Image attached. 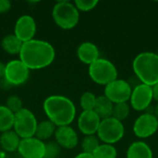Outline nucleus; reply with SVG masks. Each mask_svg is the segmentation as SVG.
I'll list each match as a JSON object with an SVG mask.
<instances>
[{"instance_id": "nucleus-1", "label": "nucleus", "mask_w": 158, "mask_h": 158, "mask_svg": "<svg viewBox=\"0 0 158 158\" xmlns=\"http://www.w3.org/2000/svg\"><path fill=\"white\" fill-rule=\"evenodd\" d=\"M19 60L31 69H42L53 63L56 57L54 46L44 40L32 39L22 44Z\"/></svg>"}, {"instance_id": "nucleus-2", "label": "nucleus", "mask_w": 158, "mask_h": 158, "mask_svg": "<svg viewBox=\"0 0 158 158\" xmlns=\"http://www.w3.org/2000/svg\"><path fill=\"white\" fill-rule=\"evenodd\" d=\"M44 111L56 127L69 126L75 119L76 107L73 102L64 95H50L43 104Z\"/></svg>"}, {"instance_id": "nucleus-3", "label": "nucleus", "mask_w": 158, "mask_h": 158, "mask_svg": "<svg viewBox=\"0 0 158 158\" xmlns=\"http://www.w3.org/2000/svg\"><path fill=\"white\" fill-rule=\"evenodd\" d=\"M132 69L141 83L153 86L158 81V54L142 52L132 62Z\"/></svg>"}, {"instance_id": "nucleus-4", "label": "nucleus", "mask_w": 158, "mask_h": 158, "mask_svg": "<svg viewBox=\"0 0 158 158\" xmlns=\"http://www.w3.org/2000/svg\"><path fill=\"white\" fill-rule=\"evenodd\" d=\"M52 17L55 23L63 30L74 28L80 20V11L74 3L69 1L57 2L52 10Z\"/></svg>"}, {"instance_id": "nucleus-5", "label": "nucleus", "mask_w": 158, "mask_h": 158, "mask_svg": "<svg viewBox=\"0 0 158 158\" xmlns=\"http://www.w3.org/2000/svg\"><path fill=\"white\" fill-rule=\"evenodd\" d=\"M89 76L93 81L106 86L118 79V69L114 63L106 58H98L89 66Z\"/></svg>"}, {"instance_id": "nucleus-6", "label": "nucleus", "mask_w": 158, "mask_h": 158, "mask_svg": "<svg viewBox=\"0 0 158 158\" xmlns=\"http://www.w3.org/2000/svg\"><path fill=\"white\" fill-rule=\"evenodd\" d=\"M96 133L99 141L103 143L113 145L124 137L125 128L121 121L111 117L101 120Z\"/></svg>"}, {"instance_id": "nucleus-7", "label": "nucleus", "mask_w": 158, "mask_h": 158, "mask_svg": "<svg viewBox=\"0 0 158 158\" xmlns=\"http://www.w3.org/2000/svg\"><path fill=\"white\" fill-rule=\"evenodd\" d=\"M37 125V118L30 109L23 107L15 114L13 131L20 139L33 137L35 135Z\"/></svg>"}, {"instance_id": "nucleus-8", "label": "nucleus", "mask_w": 158, "mask_h": 158, "mask_svg": "<svg viewBox=\"0 0 158 158\" xmlns=\"http://www.w3.org/2000/svg\"><path fill=\"white\" fill-rule=\"evenodd\" d=\"M30 77V69L19 60L13 59L5 65L4 79L11 86L25 83Z\"/></svg>"}, {"instance_id": "nucleus-9", "label": "nucleus", "mask_w": 158, "mask_h": 158, "mask_svg": "<svg viewBox=\"0 0 158 158\" xmlns=\"http://www.w3.org/2000/svg\"><path fill=\"white\" fill-rule=\"evenodd\" d=\"M132 88L131 84L125 81L117 79L105 86V96L113 104L128 103L131 95Z\"/></svg>"}, {"instance_id": "nucleus-10", "label": "nucleus", "mask_w": 158, "mask_h": 158, "mask_svg": "<svg viewBox=\"0 0 158 158\" xmlns=\"http://www.w3.org/2000/svg\"><path fill=\"white\" fill-rule=\"evenodd\" d=\"M154 100L152 86L140 83L132 88L130 98L131 106L136 111H146Z\"/></svg>"}, {"instance_id": "nucleus-11", "label": "nucleus", "mask_w": 158, "mask_h": 158, "mask_svg": "<svg viewBox=\"0 0 158 158\" xmlns=\"http://www.w3.org/2000/svg\"><path fill=\"white\" fill-rule=\"evenodd\" d=\"M158 131V119L152 113H143L135 120L133 132L140 139H146L153 136Z\"/></svg>"}, {"instance_id": "nucleus-12", "label": "nucleus", "mask_w": 158, "mask_h": 158, "mask_svg": "<svg viewBox=\"0 0 158 158\" xmlns=\"http://www.w3.org/2000/svg\"><path fill=\"white\" fill-rule=\"evenodd\" d=\"M18 152L23 158H44L45 155V143L35 136L21 139Z\"/></svg>"}, {"instance_id": "nucleus-13", "label": "nucleus", "mask_w": 158, "mask_h": 158, "mask_svg": "<svg viewBox=\"0 0 158 158\" xmlns=\"http://www.w3.org/2000/svg\"><path fill=\"white\" fill-rule=\"evenodd\" d=\"M37 31L35 19L30 15H22L19 17L14 27V34L22 42H28L34 39Z\"/></svg>"}, {"instance_id": "nucleus-14", "label": "nucleus", "mask_w": 158, "mask_h": 158, "mask_svg": "<svg viewBox=\"0 0 158 158\" xmlns=\"http://www.w3.org/2000/svg\"><path fill=\"white\" fill-rule=\"evenodd\" d=\"M101 120L94 110L82 111L78 118V128L85 136L94 135L98 131Z\"/></svg>"}, {"instance_id": "nucleus-15", "label": "nucleus", "mask_w": 158, "mask_h": 158, "mask_svg": "<svg viewBox=\"0 0 158 158\" xmlns=\"http://www.w3.org/2000/svg\"><path fill=\"white\" fill-rule=\"evenodd\" d=\"M56 143L62 148L73 149L79 143V137L76 131L70 126L56 127L55 131Z\"/></svg>"}, {"instance_id": "nucleus-16", "label": "nucleus", "mask_w": 158, "mask_h": 158, "mask_svg": "<svg viewBox=\"0 0 158 158\" xmlns=\"http://www.w3.org/2000/svg\"><path fill=\"white\" fill-rule=\"evenodd\" d=\"M77 56L81 62L90 66L98 58H100V52L96 44L92 42L81 43L77 49Z\"/></svg>"}, {"instance_id": "nucleus-17", "label": "nucleus", "mask_w": 158, "mask_h": 158, "mask_svg": "<svg viewBox=\"0 0 158 158\" xmlns=\"http://www.w3.org/2000/svg\"><path fill=\"white\" fill-rule=\"evenodd\" d=\"M20 140L13 130L2 132L0 135V147L6 153H14L18 151Z\"/></svg>"}, {"instance_id": "nucleus-18", "label": "nucleus", "mask_w": 158, "mask_h": 158, "mask_svg": "<svg viewBox=\"0 0 158 158\" xmlns=\"http://www.w3.org/2000/svg\"><path fill=\"white\" fill-rule=\"evenodd\" d=\"M127 158H153L151 147L143 141L132 143L127 150Z\"/></svg>"}, {"instance_id": "nucleus-19", "label": "nucleus", "mask_w": 158, "mask_h": 158, "mask_svg": "<svg viewBox=\"0 0 158 158\" xmlns=\"http://www.w3.org/2000/svg\"><path fill=\"white\" fill-rule=\"evenodd\" d=\"M113 107L114 104L109 99H107L105 95H100L96 97L94 111L98 115L101 119H105L112 117Z\"/></svg>"}, {"instance_id": "nucleus-20", "label": "nucleus", "mask_w": 158, "mask_h": 158, "mask_svg": "<svg viewBox=\"0 0 158 158\" xmlns=\"http://www.w3.org/2000/svg\"><path fill=\"white\" fill-rule=\"evenodd\" d=\"M22 42L14 34L6 35L1 41L2 49L9 55H19L22 46Z\"/></svg>"}, {"instance_id": "nucleus-21", "label": "nucleus", "mask_w": 158, "mask_h": 158, "mask_svg": "<svg viewBox=\"0 0 158 158\" xmlns=\"http://www.w3.org/2000/svg\"><path fill=\"white\" fill-rule=\"evenodd\" d=\"M56 130V126L53 124L50 120H43L40 123H38L34 136L37 139L44 142L55 135Z\"/></svg>"}, {"instance_id": "nucleus-22", "label": "nucleus", "mask_w": 158, "mask_h": 158, "mask_svg": "<svg viewBox=\"0 0 158 158\" xmlns=\"http://www.w3.org/2000/svg\"><path fill=\"white\" fill-rule=\"evenodd\" d=\"M15 115L6 106H0V132H5L13 129Z\"/></svg>"}, {"instance_id": "nucleus-23", "label": "nucleus", "mask_w": 158, "mask_h": 158, "mask_svg": "<svg viewBox=\"0 0 158 158\" xmlns=\"http://www.w3.org/2000/svg\"><path fill=\"white\" fill-rule=\"evenodd\" d=\"M94 158H117L118 151L112 144L102 143L93 154Z\"/></svg>"}, {"instance_id": "nucleus-24", "label": "nucleus", "mask_w": 158, "mask_h": 158, "mask_svg": "<svg viewBox=\"0 0 158 158\" xmlns=\"http://www.w3.org/2000/svg\"><path fill=\"white\" fill-rule=\"evenodd\" d=\"M131 113V107L128 103H118L114 104L112 117L119 121H123L126 119Z\"/></svg>"}, {"instance_id": "nucleus-25", "label": "nucleus", "mask_w": 158, "mask_h": 158, "mask_svg": "<svg viewBox=\"0 0 158 158\" xmlns=\"http://www.w3.org/2000/svg\"><path fill=\"white\" fill-rule=\"evenodd\" d=\"M100 145V142L98 137L95 135H88L85 136L81 142V148L82 152L86 154L93 155L96 148Z\"/></svg>"}, {"instance_id": "nucleus-26", "label": "nucleus", "mask_w": 158, "mask_h": 158, "mask_svg": "<svg viewBox=\"0 0 158 158\" xmlns=\"http://www.w3.org/2000/svg\"><path fill=\"white\" fill-rule=\"evenodd\" d=\"M96 102V96L91 92H85L80 98V105L83 111L94 110Z\"/></svg>"}, {"instance_id": "nucleus-27", "label": "nucleus", "mask_w": 158, "mask_h": 158, "mask_svg": "<svg viewBox=\"0 0 158 158\" xmlns=\"http://www.w3.org/2000/svg\"><path fill=\"white\" fill-rule=\"evenodd\" d=\"M6 106L15 115L23 108L22 100L18 95H10L6 101Z\"/></svg>"}, {"instance_id": "nucleus-28", "label": "nucleus", "mask_w": 158, "mask_h": 158, "mask_svg": "<svg viewBox=\"0 0 158 158\" xmlns=\"http://www.w3.org/2000/svg\"><path fill=\"white\" fill-rule=\"evenodd\" d=\"M74 5L79 11L88 12L93 10L98 5L97 0H76L74 1Z\"/></svg>"}, {"instance_id": "nucleus-29", "label": "nucleus", "mask_w": 158, "mask_h": 158, "mask_svg": "<svg viewBox=\"0 0 158 158\" xmlns=\"http://www.w3.org/2000/svg\"><path fill=\"white\" fill-rule=\"evenodd\" d=\"M60 153V146L56 143H45V155L44 158H56Z\"/></svg>"}, {"instance_id": "nucleus-30", "label": "nucleus", "mask_w": 158, "mask_h": 158, "mask_svg": "<svg viewBox=\"0 0 158 158\" xmlns=\"http://www.w3.org/2000/svg\"><path fill=\"white\" fill-rule=\"evenodd\" d=\"M11 6L12 4L9 0H0V14L9 11Z\"/></svg>"}, {"instance_id": "nucleus-31", "label": "nucleus", "mask_w": 158, "mask_h": 158, "mask_svg": "<svg viewBox=\"0 0 158 158\" xmlns=\"http://www.w3.org/2000/svg\"><path fill=\"white\" fill-rule=\"evenodd\" d=\"M152 90H153L154 99L158 102V81L156 83V84H154V85L152 86Z\"/></svg>"}, {"instance_id": "nucleus-32", "label": "nucleus", "mask_w": 158, "mask_h": 158, "mask_svg": "<svg viewBox=\"0 0 158 158\" xmlns=\"http://www.w3.org/2000/svg\"><path fill=\"white\" fill-rule=\"evenodd\" d=\"M74 158H94L93 155H90V154H86V153H80L78 156H76Z\"/></svg>"}, {"instance_id": "nucleus-33", "label": "nucleus", "mask_w": 158, "mask_h": 158, "mask_svg": "<svg viewBox=\"0 0 158 158\" xmlns=\"http://www.w3.org/2000/svg\"><path fill=\"white\" fill-rule=\"evenodd\" d=\"M4 74H5V64L0 62V80L4 78Z\"/></svg>"}, {"instance_id": "nucleus-34", "label": "nucleus", "mask_w": 158, "mask_h": 158, "mask_svg": "<svg viewBox=\"0 0 158 158\" xmlns=\"http://www.w3.org/2000/svg\"><path fill=\"white\" fill-rule=\"evenodd\" d=\"M153 114L155 115V117L158 119V103L156 105V106L154 107V112H153Z\"/></svg>"}, {"instance_id": "nucleus-35", "label": "nucleus", "mask_w": 158, "mask_h": 158, "mask_svg": "<svg viewBox=\"0 0 158 158\" xmlns=\"http://www.w3.org/2000/svg\"><path fill=\"white\" fill-rule=\"evenodd\" d=\"M6 158H8V157H6Z\"/></svg>"}]
</instances>
